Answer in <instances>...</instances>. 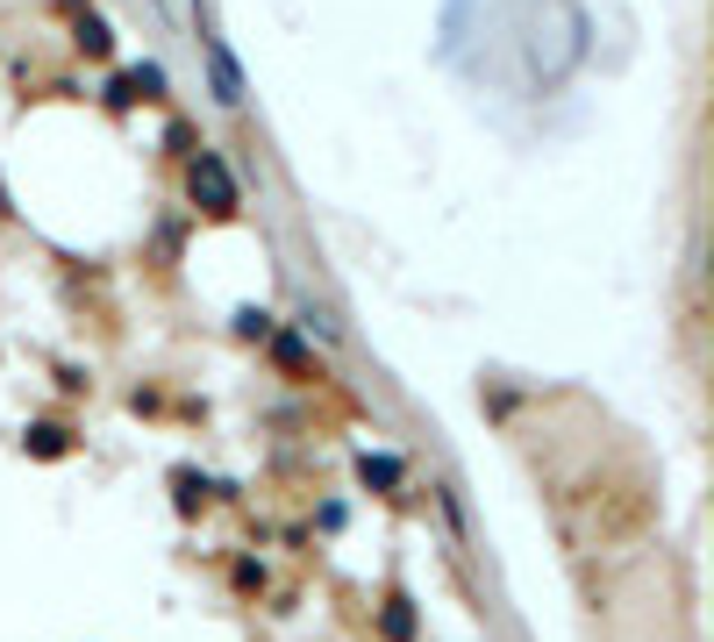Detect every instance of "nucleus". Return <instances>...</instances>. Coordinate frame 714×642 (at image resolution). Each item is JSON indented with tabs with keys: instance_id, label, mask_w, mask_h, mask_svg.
Masks as SVG:
<instances>
[{
	"instance_id": "obj_4",
	"label": "nucleus",
	"mask_w": 714,
	"mask_h": 642,
	"mask_svg": "<svg viewBox=\"0 0 714 642\" xmlns=\"http://www.w3.org/2000/svg\"><path fill=\"white\" fill-rule=\"evenodd\" d=\"M29 450H36V457H65V450H72V428L36 421V428H29Z\"/></svg>"
},
{
	"instance_id": "obj_9",
	"label": "nucleus",
	"mask_w": 714,
	"mask_h": 642,
	"mask_svg": "<svg viewBox=\"0 0 714 642\" xmlns=\"http://www.w3.org/2000/svg\"><path fill=\"white\" fill-rule=\"evenodd\" d=\"M236 335H271V314L265 308H236Z\"/></svg>"
},
{
	"instance_id": "obj_3",
	"label": "nucleus",
	"mask_w": 714,
	"mask_h": 642,
	"mask_svg": "<svg viewBox=\"0 0 714 642\" xmlns=\"http://www.w3.org/2000/svg\"><path fill=\"white\" fill-rule=\"evenodd\" d=\"M72 43H79V57H115V29L100 22V14H79V22H72Z\"/></svg>"
},
{
	"instance_id": "obj_10",
	"label": "nucleus",
	"mask_w": 714,
	"mask_h": 642,
	"mask_svg": "<svg viewBox=\"0 0 714 642\" xmlns=\"http://www.w3.org/2000/svg\"><path fill=\"white\" fill-rule=\"evenodd\" d=\"M172 485H179V507H187V514H193V507H201V493H207V485H201V479H193V471H179V479H172Z\"/></svg>"
},
{
	"instance_id": "obj_6",
	"label": "nucleus",
	"mask_w": 714,
	"mask_h": 642,
	"mask_svg": "<svg viewBox=\"0 0 714 642\" xmlns=\"http://www.w3.org/2000/svg\"><path fill=\"white\" fill-rule=\"evenodd\" d=\"M358 479H364V485H401V457H364Z\"/></svg>"
},
{
	"instance_id": "obj_7",
	"label": "nucleus",
	"mask_w": 714,
	"mask_h": 642,
	"mask_svg": "<svg viewBox=\"0 0 714 642\" xmlns=\"http://www.w3.org/2000/svg\"><path fill=\"white\" fill-rule=\"evenodd\" d=\"M129 86H136V100H158V94H164V65H136Z\"/></svg>"
},
{
	"instance_id": "obj_5",
	"label": "nucleus",
	"mask_w": 714,
	"mask_h": 642,
	"mask_svg": "<svg viewBox=\"0 0 714 642\" xmlns=\"http://www.w3.org/2000/svg\"><path fill=\"white\" fill-rule=\"evenodd\" d=\"M271 357H279L286 372H308V343H300L294 329H286V335H271Z\"/></svg>"
},
{
	"instance_id": "obj_8",
	"label": "nucleus",
	"mask_w": 714,
	"mask_h": 642,
	"mask_svg": "<svg viewBox=\"0 0 714 642\" xmlns=\"http://www.w3.org/2000/svg\"><path fill=\"white\" fill-rule=\"evenodd\" d=\"M379 629H386L393 642H407V635H415V614H407V600H386V621H379Z\"/></svg>"
},
{
	"instance_id": "obj_1",
	"label": "nucleus",
	"mask_w": 714,
	"mask_h": 642,
	"mask_svg": "<svg viewBox=\"0 0 714 642\" xmlns=\"http://www.w3.org/2000/svg\"><path fill=\"white\" fill-rule=\"evenodd\" d=\"M187 201L193 207H201V214H215V222H236V214H243V193H236V172H230V164H222L215 158V150H193V158H187Z\"/></svg>"
},
{
	"instance_id": "obj_2",
	"label": "nucleus",
	"mask_w": 714,
	"mask_h": 642,
	"mask_svg": "<svg viewBox=\"0 0 714 642\" xmlns=\"http://www.w3.org/2000/svg\"><path fill=\"white\" fill-rule=\"evenodd\" d=\"M201 51H207V72H215V100L222 107H243V72H236V57L222 51V36H207V29H201Z\"/></svg>"
}]
</instances>
